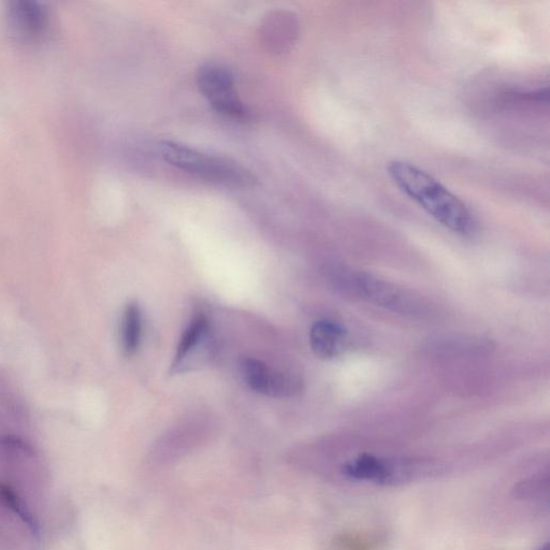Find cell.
Returning <instances> with one entry per match:
<instances>
[{
    "mask_svg": "<svg viewBox=\"0 0 550 550\" xmlns=\"http://www.w3.org/2000/svg\"><path fill=\"white\" fill-rule=\"evenodd\" d=\"M387 173L399 191L442 226L462 237L476 233L477 224L468 207L429 173L403 161L390 162Z\"/></svg>",
    "mask_w": 550,
    "mask_h": 550,
    "instance_id": "cell-1",
    "label": "cell"
},
{
    "mask_svg": "<svg viewBox=\"0 0 550 550\" xmlns=\"http://www.w3.org/2000/svg\"><path fill=\"white\" fill-rule=\"evenodd\" d=\"M0 483L39 517L47 501L50 474L36 446L19 434H0Z\"/></svg>",
    "mask_w": 550,
    "mask_h": 550,
    "instance_id": "cell-2",
    "label": "cell"
},
{
    "mask_svg": "<svg viewBox=\"0 0 550 550\" xmlns=\"http://www.w3.org/2000/svg\"><path fill=\"white\" fill-rule=\"evenodd\" d=\"M159 152L166 163L202 180L239 187H249L256 182L251 171L229 158L210 155L172 141L159 143Z\"/></svg>",
    "mask_w": 550,
    "mask_h": 550,
    "instance_id": "cell-3",
    "label": "cell"
},
{
    "mask_svg": "<svg viewBox=\"0 0 550 550\" xmlns=\"http://www.w3.org/2000/svg\"><path fill=\"white\" fill-rule=\"evenodd\" d=\"M40 535L39 517L0 483V547L35 550Z\"/></svg>",
    "mask_w": 550,
    "mask_h": 550,
    "instance_id": "cell-4",
    "label": "cell"
},
{
    "mask_svg": "<svg viewBox=\"0 0 550 550\" xmlns=\"http://www.w3.org/2000/svg\"><path fill=\"white\" fill-rule=\"evenodd\" d=\"M198 89L209 104L223 117L239 122L252 119V112L245 106L235 89V78L221 66L201 67L197 74Z\"/></svg>",
    "mask_w": 550,
    "mask_h": 550,
    "instance_id": "cell-5",
    "label": "cell"
},
{
    "mask_svg": "<svg viewBox=\"0 0 550 550\" xmlns=\"http://www.w3.org/2000/svg\"><path fill=\"white\" fill-rule=\"evenodd\" d=\"M349 286L360 298L381 307L401 314H415L419 310L417 300L400 287L359 272L349 277Z\"/></svg>",
    "mask_w": 550,
    "mask_h": 550,
    "instance_id": "cell-6",
    "label": "cell"
},
{
    "mask_svg": "<svg viewBox=\"0 0 550 550\" xmlns=\"http://www.w3.org/2000/svg\"><path fill=\"white\" fill-rule=\"evenodd\" d=\"M240 368L246 384L260 395L284 398L301 390V382L295 376L275 371L257 359H242Z\"/></svg>",
    "mask_w": 550,
    "mask_h": 550,
    "instance_id": "cell-7",
    "label": "cell"
},
{
    "mask_svg": "<svg viewBox=\"0 0 550 550\" xmlns=\"http://www.w3.org/2000/svg\"><path fill=\"white\" fill-rule=\"evenodd\" d=\"M349 340V332L336 322H316L310 331V345L313 353L321 359L340 356Z\"/></svg>",
    "mask_w": 550,
    "mask_h": 550,
    "instance_id": "cell-8",
    "label": "cell"
},
{
    "mask_svg": "<svg viewBox=\"0 0 550 550\" xmlns=\"http://www.w3.org/2000/svg\"><path fill=\"white\" fill-rule=\"evenodd\" d=\"M548 495V471L523 477L513 488V497L518 501L548 504Z\"/></svg>",
    "mask_w": 550,
    "mask_h": 550,
    "instance_id": "cell-9",
    "label": "cell"
},
{
    "mask_svg": "<svg viewBox=\"0 0 550 550\" xmlns=\"http://www.w3.org/2000/svg\"><path fill=\"white\" fill-rule=\"evenodd\" d=\"M142 330L141 311L137 303H130L125 310L122 324V345L126 355H134L139 347Z\"/></svg>",
    "mask_w": 550,
    "mask_h": 550,
    "instance_id": "cell-10",
    "label": "cell"
},
{
    "mask_svg": "<svg viewBox=\"0 0 550 550\" xmlns=\"http://www.w3.org/2000/svg\"><path fill=\"white\" fill-rule=\"evenodd\" d=\"M207 330L208 321L204 314H199L193 318V321L188 325L181 338L175 361H173V367H178L183 359L195 349L201 339L204 338Z\"/></svg>",
    "mask_w": 550,
    "mask_h": 550,
    "instance_id": "cell-11",
    "label": "cell"
}]
</instances>
